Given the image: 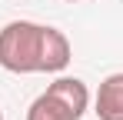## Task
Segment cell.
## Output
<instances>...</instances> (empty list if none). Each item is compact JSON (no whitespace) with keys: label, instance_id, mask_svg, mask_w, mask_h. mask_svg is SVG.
<instances>
[{"label":"cell","instance_id":"7","mask_svg":"<svg viewBox=\"0 0 123 120\" xmlns=\"http://www.w3.org/2000/svg\"><path fill=\"white\" fill-rule=\"evenodd\" d=\"M0 120H3V110H0Z\"/></svg>","mask_w":123,"mask_h":120},{"label":"cell","instance_id":"3","mask_svg":"<svg viewBox=\"0 0 123 120\" xmlns=\"http://www.w3.org/2000/svg\"><path fill=\"white\" fill-rule=\"evenodd\" d=\"M47 90L60 100V103H67V110H70L77 120L83 117V110H86V103H90V90H86L83 80H77V77H57Z\"/></svg>","mask_w":123,"mask_h":120},{"label":"cell","instance_id":"4","mask_svg":"<svg viewBox=\"0 0 123 120\" xmlns=\"http://www.w3.org/2000/svg\"><path fill=\"white\" fill-rule=\"evenodd\" d=\"M97 117L123 120V73H110L97 90Z\"/></svg>","mask_w":123,"mask_h":120},{"label":"cell","instance_id":"1","mask_svg":"<svg viewBox=\"0 0 123 120\" xmlns=\"http://www.w3.org/2000/svg\"><path fill=\"white\" fill-rule=\"evenodd\" d=\"M43 27L30 20H13L0 30V67L10 73H40Z\"/></svg>","mask_w":123,"mask_h":120},{"label":"cell","instance_id":"5","mask_svg":"<svg viewBox=\"0 0 123 120\" xmlns=\"http://www.w3.org/2000/svg\"><path fill=\"white\" fill-rule=\"evenodd\" d=\"M27 120H77L70 110H67V103L53 97L50 90H43L40 97L30 103V110H27Z\"/></svg>","mask_w":123,"mask_h":120},{"label":"cell","instance_id":"6","mask_svg":"<svg viewBox=\"0 0 123 120\" xmlns=\"http://www.w3.org/2000/svg\"><path fill=\"white\" fill-rule=\"evenodd\" d=\"M67 3H80V0H67Z\"/></svg>","mask_w":123,"mask_h":120},{"label":"cell","instance_id":"2","mask_svg":"<svg viewBox=\"0 0 123 120\" xmlns=\"http://www.w3.org/2000/svg\"><path fill=\"white\" fill-rule=\"evenodd\" d=\"M70 63V40L57 27H43L40 40V73H60Z\"/></svg>","mask_w":123,"mask_h":120}]
</instances>
